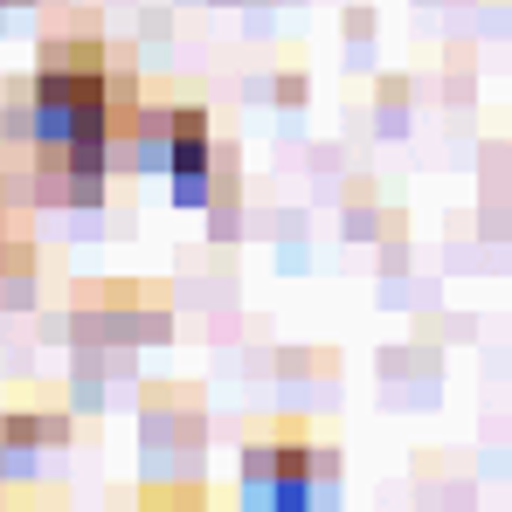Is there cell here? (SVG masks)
I'll use <instances>...</instances> for the list:
<instances>
[{"instance_id":"1","label":"cell","mask_w":512,"mask_h":512,"mask_svg":"<svg viewBox=\"0 0 512 512\" xmlns=\"http://www.w3.org/2000/svg\"><path fill=\"white\" fill-rule=\"evenodd\" d=\"M340 499V450L312 443L298 423L243 443V506L250 512H319Z\"/></svg>"},{"instance_id":"2","label":"cell","mask_w":512,"mask_h":512,"mask_svg":"<svg viewBox=\"0 0 512 512\" xmlns=\"http://www.w3.org/2000/svg\"><path fill=\"white\" fill-rule=\"evenodd\" d=\"M208 173H215V132H208V111L173 104V139H167L173 201H180V208H201V201H208Z\"/></svg>"},{"instance_id":"3","label":"cell","mask_w":512,"mask_h":512,"mask_svg":"<svg viewBox=\"0 0 512 512\" xmlns=\"http://www.w3.org/2000/svg\"><path fill=\"white\" fill-rule=\"evenodd\" d=\"M173 443H201V409H194V395H146V450L167 457Z\"/></svg>"},{"instance_id":"4","label":"cell","mask_w":512,"mask_h":512,"mask_svg":"<svg viewBox=\"0 0 512 512\" xmlns=\"http://www.w3.org/2000/svg\"><path fill=\"white\" fill-rule=\"evenodd\" d=\"M139 512H215L194 485H160V492H146V506Z\"/></svg>"},{"instance_id":"5","label":"cell","mask_w":512,"mask_h":512,"mask_svg":"<svg viewBox=\"0 0 512 512\" xmlns=\"http://www.w3.org/2000/svg\"><path fill=\"white\" fill-rule=\"evenodd\" d=\"M0 7H28V0H0Z\"/></svg>"}]
</instances>
